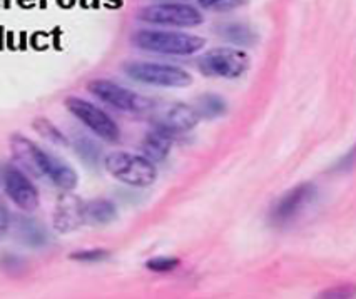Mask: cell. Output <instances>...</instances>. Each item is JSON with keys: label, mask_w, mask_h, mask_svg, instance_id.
Returning <instances> with one entry per match:
<instances>
[{"label": "cell", "mask_w": 356, "mask_h": 299, "mask_svg": "<svg viewBox=\"0 0 356 299\" xmlns=\"http://www.w3.org/2000/svg\"><path fill=\"white\" fill-rule=\"evenodd\" d=\"M151 119L154 122V127L171 136L191 131L201 120L194 106H188L183 102H164L163 106L151 107Z\"/></svg>", "instance_id": "cell-9"}, {"label": "cell", "mask_w": 356, "mask_h": 299, "mask_svg": "<svg viewBox=\"0 0 356 299\" xmlns=\"http://www.w3.org/2000/svg\"><path fill=\"white\" fill-rule=\"evenodd\" d=\"M111 252L107 249H82V251H76L69 256V259L79 261V263H101V261L109 259Z\"/></svg>", "instance_id": "cell-21"}, {"label": "cell", "mask_w": 356, "mask_h": 299, "mask_svg": "<svg viewBox=\"0 0 356 299\" xmlns=\"http://www.w3.org/2000/svg\"><path fill=\"white\" fill-rule=\"evenodd\" d=\"M124 70L132 81L154 87H164V89H183V87H189L193 84L191 74L171 64L129 62V64H126Z\"/></svg>", "instance_id": "cell-3"}, {"label": "cell", "mask_w": 356, "mask_h": 299, "mask_svg": "<svg viewBox=\"0 0 356 299\" xmlns=\"http://www.w3.org/2000/svg\"><path fill=\"white\" fill-rule=\"evenodd\" d=\"M74 147L81 159H84L87 164H96L99 161V145L94 143L90 137L79 134L74 139Z\"/></svg>", "instance_id": "cell-20"}, {"label": "cell", "mask_w": 356, "mask_h": 299, "mask_svg": "<svg viewBox=\"0 0 356 299\" xmlns=\"http://www.w3.org/2000/svg\"><path fill=\"white\" fill-rule=\"evenodd\" d=\"M84 207L86 202L72 194V191L60 194L54 209V229L59 234L77 231L82 224H86Z\"/></svg>", "instance_id": "cell-11"}, {"label": "cell", "mask_w": 356, "mask_h": 299, "mask_svg": "<svg viewBox=\"0 0 356 299\" xmlns=\"http://www.w3.org/2000/svg\"><path fill=\"white\" fill-rule=\"evenodd\" d=\"M132 44L143 51L164 56H193L204 49L206 39L179 31L140 29L132 34Z\"/></svg>", "instance_id": "cell-1"}, {"label": "cell", "mask_w": 356, "mask_h": 299, "mask_svg": "<svg viewBox=\"0 0 356 299\" xmlns=\"http://www.w3.org/2000/svg\"><path fill=\"white\" fill-rule=\"evenodd\" d=\"M39 169L40 176L51 179L64 193H69V191L77 188L79 176L76 169L65 163L64 159H60L59 156L44 151L42 147L39 151Z\"/></svg>", "instance_id": "cell-12"}, {"label": "cell", "mask_w": 356, "mask_h": 299, "mask_svg": "<svg viewBox=\"0 0 356 299\" xmlns=\"http://www.w3.org/2000/svg\"><path fill=\"white\" fill-rule=\"evenodd\" d=\"M318 197L316 186L312 182H303L281 196L273 206L270 219L275 226H286L295 223L300 216H303Z\"/></svg>", "instance_id": "cell-7"}, {"label": "cell", "mask_w": 356, "mask_h": 299, "mask_svg": "<svg viewBox=\"0 0 356 299\" xmlns=\"http://www.w3.org/2000/svg\"><path fill=\"white\" fill-rule=\"evenodd\" d=\"M65 107L99 139L107 140V143H118L121 139V129L114 122V119L96 104L72 95L65 99Z\"/></svg>", "instance_id": "cell-6"}, {"label": "cell", "mask_w": 356, "mask_h": 299, "mask_svg": "<svg viewBox=\"0 0 356 299\" xmlns=\"http://www.w3.org/2000/svg\"><path fill=\"white\" fill-rule=\"evenodd\" d=\"M14 226V236L20 244L27 248H42L47 244L49 234L44 224L35 221L31 216H20L10 223Z\"/></svg>", "instance_id": "cell-14"}, {"label": "cell", "mask_w": 356, "mask_h": 299, "mask_svg": "<svg viewBox=\"0 0 356 299\" xmlns=\"http://www.w3.org/2000/svg\"><path fill=\"white\" fill-rule=\"evenodd\" d=\"M32 127H34V131L37 132V134L42 136L44 139L49 140L51 144H56V145H67L69 144L67 137L64 136V132L59 131V129L54 126L49 119L37 118V119H34V122H32Z\"/></svg>", "instance_id": "cell-18"}, {"label": "cell", "mask_w": 356, "mask_h": 299, "mask_svg": "<svg viewBox=\"0 0 356 299\" xmlns=\"http://www.w3.org/2000/svg\"><path fill=\"white\" fill-rule=\"evenodd\" d=\"M2 182L6 194L20 211L31 214L39 207V191H37L34 182L29 179L27 174L20 171L19 168H15V165L6 168L2 176Z\"/></svg>", "instance_id": "cell-10"}, {"label": "cell", "mask_w": 356, "mask_h": 299, "mask_svg": "<svg viewBox=\"0 0 356 299\" xmlns=\"http://www.w3.org/2000/svg\"><path fill=\"white\" fill-rule=\"evenodd\" d=\"M104 168L114 179L132 188H149L157 179L154 163L143 154H132L126 151L109 152L104 159Z\"/></svg>", "instance_id": "cell-2"}, {"label": "cell", "mask_w": 356, "mask_h": 299, "mask_svg": "<svg viewBox=\"0 0 356 299\" xmlns=\"http://www.w3.org/2000/svg\"><path fill=\"white\" fill-rule=\"evenodd\" d=\"M118 218V207L109 199H92L86 202L84 219L90 226H107Z\"/></svg>", "instance_id": "cell-16"}, {"label": "cell", "mask_w": 356, "mask_h": 299, "mask_svg": "<svg viewBox=\"0 0 356 299\" xmlns=\"http://www.w3.org/2000/svg\"><path fill=\"white\" fill-rule=\"evenodd\" d=\"M177 266H179V259L174 256H156L146 263L149 271L154 273H169L176 269Z\"/></svg>", "instance_id": "cell-22"}, {"label": "cell", "mask_w": 356, "mask_h": 299, "mask_svg": "<svg viewBox=\"0 0 356 299\" xmlns=\"http://www.w3.org/2000/svg\"><path fill=\"white\" fill-rule=\"evenodd\" d=\"M194 109L197 111L201 119H214L222 115L227 111L225 99L219 97L218 94H206L196 101Z\"/></svg>", "instance_id": "cell-17"}, {"label": "cell", "mask_w": 356, "mask_h": 299, "mask_svg": "<svg viewBox=\"0 0 356 299\" xmlns=\"http://www.w3.org/2000/svg\"><path fill=\"white\" fill-rule=\"evenodd\" d=\"M87 90L92 95H96L99 101L124 112L149 111V107H152L151 101L144 97V95L134 92V90L127 89L124 86L115 84L113 81H107V79L90 81L87 84Z\"/></svg>", "instance_id": "cell-8"}, {"label": "cell", "mask_w": 356, "mask_h": 299, "mask_svg": "<svg viewBox=\"0 0 356 299\" xmlns=\"http://www.w3.org/2000/svg\"><path fill=\"white\" fill-rule=\"evenodd\" d=\"M10 144V152L14 161L17 163L20 168L24 169V172H29L31 176L34 177H42L40 176V169H39V151L40 147L35 143H32L31 139H27L26 136L15 134L10 136L9 139Z\"/></svg>", "instance_id": "cell-13"}, {"label": "cell", "mask_w": 356, "mask_h": 299, "mask_svg": "<svg viewBox=\"0 0 356 299\" xmlns=\"http://www.w3.org/2000/svg\"><path fill=\"white\" fill-rule=\"evenodd\" d=\"M250 56L236 47H214L197 60L202 74L218 79H238L250 69Z\"/></svg>", "instance_id": "cell-4"}, {"label": "cell", "mask_w": 356, "mask_h": 299, "mask_svg": "<svg viewBox=\"0 0 356 299\" xmlns=\"http://www.w3.org/2000/svg\"><path fill=\"white\" fill-rule=\"evenodd\" d=\"M10 214L9 211H7L6 204H3L2 201H0V243H2L3 238L7 236V232L10 231Z\"/></svg>", "instance_id": "cell-24"}, {"label": "cell", "mask_w": 356, "mask_h": 299, "mask_svg": "<svg viewBox=\"0 0 356 299\" xmlns=\"http://www.w3.org/2000/svg\"><path fill=\"white\" fill-rule=\"evenodd\" d=\"M172 143L174 136L154 127V131L147 132L144 136L143 143H140V151H143V156L151 163H163L171 152Z\"/></svg>", "instance_id": "cell-15"}, {"label": "cell", "mask_w": 356, "mask_h": 299, "mask_svg": "<svg viewBox=\"0 0 356 299\" xmlns=\"http://www.w3.org/2000/svg\"><path fill=\"white\" fill-rule=\"evenodd\" d=\"M197 3L206 10L225 12L246 6L248 0H197Z\"/></svg>", "instance_id": "cell-23"}, {"label": "cell", "mask_w": 356, "mask_h": 299, "mask_svg": "<svg viewBox=\"0 0 356 299\" xmlns=\"http://www.w3.org/2000/svg\"><path fill=\"white\" fill-rule=\"evenodd\" d=\"M351 291L348 288H338V289H331V291H326V293H321L320 298H351Z\"/></svg>", "instance_id": "cell-25"}, {"label": "cell", "mask_w": 356, "mask_h": 299, "mask_svg": "<svg viewBox=\"0 0 356 299\" xmlns=\"http://www.w3.org/2000/svg\"><path fill=\"white\" fill-rule=\"evenodd\" d=\"M138 19L140 22L151 24V26L168 27H197L204 22V17L196 7L179 2L146 6L138 12Z\"/></svg>", "instance_id": "cell-5"}, {"label": "cell", "mask_w": 356, "mask_h": 299, "mask_svg": "<svg viewBox=\"0 0 356 299\" xmlns=\"http://www.w3.org/2000/svg\"><path fill=\"white\" fill-rule=\"evenodd\" d=\"M221 35L236 45H251L256 39L251 27L244 26V24H229V26L221 27Z\"/></svg>", "instance_id": "cell-19"}]
</instances>
